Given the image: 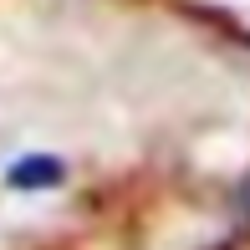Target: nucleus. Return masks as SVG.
<instances>
[{
  "mask_svg": "<svg viewBox=\"0 0 250 250\" xmlns=\"http://www.w3.org/2000/svg\"><path fill=\"white\" fill-rule=\"evenodd\" d=\"M51 179H56L51 164H21L16 168V184H51Z\"/></svg>",
  "mask_w": 250,
  "mask_h": 250,
  "instance_id": "obj_1",
  "label": "nucleus"
}]
</instances>
